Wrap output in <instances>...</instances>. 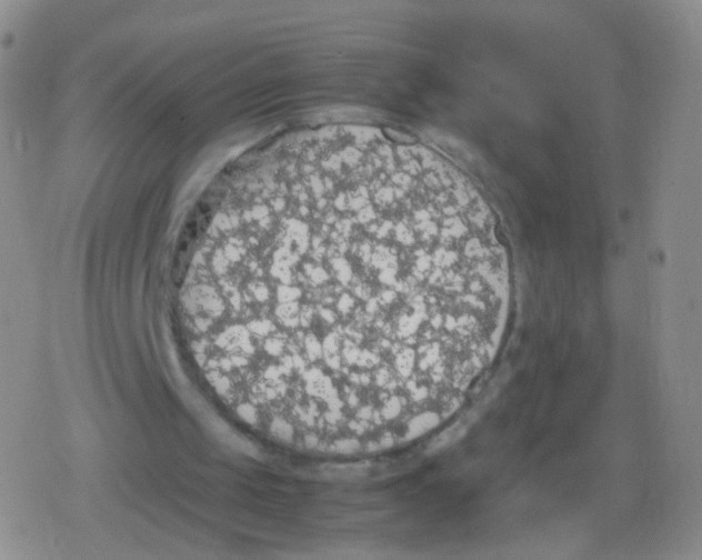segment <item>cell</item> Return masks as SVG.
<instances>
[{"label": "cell", "mask_w": 702, "mask_h": 560, "mask_svg": "<svg viewBox=\"0 0 702 560\" xmlns=\"http://www.w3.org/2000/svg\"><path fill=\"white\" fill-rule=\"evenodd\" d=\"M272 336L350 369H387L493 337L509 268L481 226L373 186L313 189L269 258Z\"/></svg>", "instance_id": "obj_1"}]
</instances>
